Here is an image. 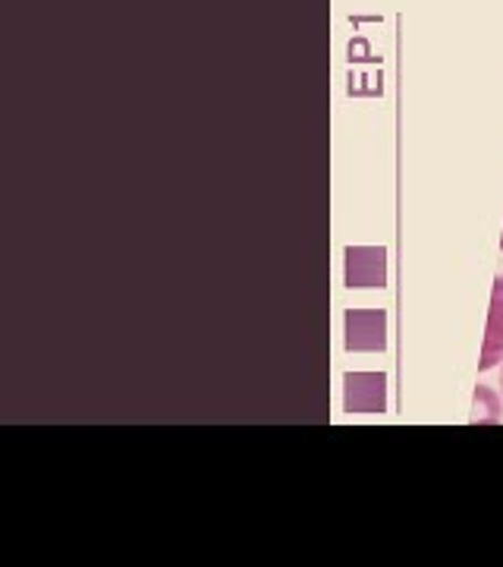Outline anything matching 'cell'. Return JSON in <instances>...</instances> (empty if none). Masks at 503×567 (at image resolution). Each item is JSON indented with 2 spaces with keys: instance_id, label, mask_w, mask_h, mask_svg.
Wrapping results in <instances>:
<instances>
[{
  "instance_id": "3957f363",
  "label": "cell",
  "mask_w": 503,
  "mask_h": 567,
  "mask_svg": "<svg viewBox=\"0 0 503 567\" xmlns=\"http://www.w3.org/2000/svg\"><path fill=\"white\" fill-rule=\"evenodd\" d=\"M387 256L384 249L349 246L346 249V287H384L387 284Z\"/></svg>"
},
{
  "instance_id": "52a82bcc",
  "label": "cell",
  "mask_w": 503,
  "mask_h": 567,
  "mask_svg": "<svg viewBox=\"0 0 503 567\" xmlns=\"http://www.w3.org/2000/svg\"><path fill=\"white\" fill-rule=\"evenodd\" d=\"M501 388H503V379H501Z\"/></svg>"
},
{
  "instance_id": "6da1fadb",
  "label": "cell",
  "mask_w": 503,
  "mask_h": 567,
  "mask_svg": "<svg viewBox=\"0 0 503 567\" xmlns=\"http://www.w3.org/2000/svg\"><path fill=\"white\" fill-rule=\"evenodd\" d=\"M387 316L381 309H349L346 312V350L371 353L387 344Z\"/></svg>"
},
{
  "instance_id": "5b68a950",
  "label": "cell",
  "mask_w": 503,
  "mask_h": 567,
  "mask_svg": "<svg viewBox=\"0 0 503 567\" xmlns=\"http://www.w3.org/2000/svg\"><path fill=\"white\" fill-rule=\"evenodd\" d=\"M501 420V401L491 388H475V410H472V423H497Z\"/></svg>"
},
{
  "instance_id": "7a4b0ae2",
  "label": "cell",
  "mask_w": 503,
  "mask_h": 567,
  "mask_svg": "<svg viewBox=\"0 0 503 567\" xmlns=\"http://www.w3.org/2000/svg\"><path fill=\"white\" fill-rule=\"evenodd\" d=\"M387 401V382L381 372H349L343 385V404L349 413H381Z\"/></svg>"
},
{
  "instance_id": "277c9868",
  "label": "cell",
  "mask_w": 503,
  "mask_h": 567,
  "mask_svg": "<svg viewBox=\"0 0 503 567\" xmlns=\"http://www.w3.org/2000/svg\"><path fill=\"white\" fill-rule=\"evenodd\" d=\"M503 360V278L494 281V293H491V312H488V331H484L482 363L479 369L488 372Z\"/></svg>"
},
{
  "instance_id": "8992f818",
  "label": "cell",
  "mask_w": 503,
  "mask_h": 567,
  "mask_svg": "<svg viewBox=\"0 0 503 567\" xmlns=\"http://www.w3.org/2000/svg\"><path fill=\"white\" fill-rule=\"evenodd\" d=\"M501 252H503V240H501ZM501 278H503V268H501Z\"/></svg>"
}]
</instances>
